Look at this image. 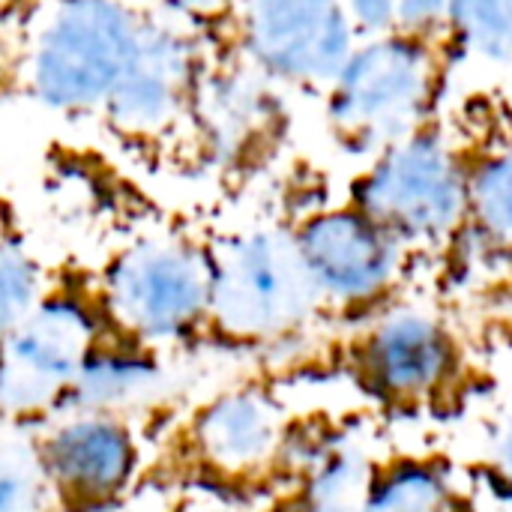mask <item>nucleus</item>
<instances>
[{"mask_svg": "<svg viewBox=\"0 0 512 512\" xmlns=\"http://www.w3.org/2000/svg\"><path fill=\"white\" fill-rule=\"evenodd\" d=\"M453 42L462 60L512 72V0H453Z\"/></svg>", "mask_w": 512, "mask_h": 512, "instance_id": "obj_15", "label": "nucleus"}, {"mask_svg": "<svg viewBox=\"0 0 512 512\" xmlns=\"http://www.w3.org/2000/svg\"><path fill=\"white\" fill-rule=\"evenodd\" d=\"M150 15L144 0H0L6 99L96 126Z\"/></svg>", "mask_w": 512, "mask_h": 512, "instance_id": "obj_1", "label": "nucleus"}, {"mask_svg": "<svg viewBox=\"0 0 512 512\" xmlns=\"http://www.w3.org/2000/svg\"><path fill=\"white\" fill-rule=\"evenodd\" d=\"M42 273L27 252L24 240L12 231V222L3 237L0 252V321L3 333L15 330L39 303H42Z\"/></svg>", "mask_w": 512, "mask_h": 512, "instance_id": "obj_17", "label": "nucleus"}, {"mask_svg": "<svg viewBox=\"0 0 512 512\" xmlns=\"http://www.w3.org/2000/svg\"><path fill=\"white\" fill-rule=\"evenodd\" d=\"M210 54V30L153 9L141 48L93 129L153 171H213L204 120Z\"/></svg>", "mask_w": 512, "mask_h": 512, "instance_id": "obj_2", "label": "nucleus"}, {"mask_svg": "<svg viewBox=\"0 0 512 512\" xmlns=\"http://www.w3.org/2000/svg\"><path fill=\"white\" fill-rule=\"evenodd\" d=\"M291 231L321 297L345 303L384 294L399 279L408 255L351 195L342 204L309 210Z\"/></svg>", "mask_w": 512, "mask_h": 512, "instance_id": "obj_9", "label": "nucleus"}, {"mask_svg": "<svg viewBox=\"0 0 512 512\" xmlns=\"http://www.w3.org/2000/svg\"><path fill=\"white\" fill-rule=\"evenodd\" d=\"M444 117L468 174L462 243L512 258V81L471 90Z\"/></svg>", "mask_w": 512, "mask_h": 512, "instance_id": "obj_8", "label": "nucleus"}, {"mask_svg": "<svg viewBox=\"0 0 512 512\" xmlns=\"http://www.w3.org/2000/svg\"><path fill=\"white\" fill-rule=\"evenodd\" d=\"M213 249L210 318L231 336L270 339L300 327L321 300L291 225H249Z\"/></svg>", "mask_w": 512, "mask_h": 512, "instance_id": "obj_6", "label": "nucleus"}, {"mask_svg": "<svg viewBox=\"0 0 512 512\" xmlns=\"http://www.w3.org/2000/svg\"><path fill=\"white\" fill-rule=\"evenodd\" d=\"M96 327L81 303L66 297L42 300L15 330L6 333L3 405L9 414H30L69 396L93 357Z\"/></svg>", "mask_w": 512, "mask_h": 512, "instance_id": "obj_11", "label": "nucleus"}, {"mask_svg": "<svg viewBox=\"0 0 512 512\" xmlns=\"http://www.w3.org/2000/svg\"><path fill=\"white\" fill-rule=\"evenodd\" d=\"M363 369L375 390L393 399H417L435 393L456 369L450 336L426 315L387 318L363 348Z\"/></svg>", "mask_w": 512, "mask_h": 512, "instance_id": "obj_13", "label": "nucleus"}, {"mask_svg": "<svg viewBox=\"0 0 512 512\" xmlns=\"http://www.w3.org/2000/svg\"><path fill=\"white\" fill-rule=\"evenodd\" d=\"M459 63L453 39L408 33L360 39L342 75L318 102L330 141L342 153L372 162L414 138L450 105L447 90Z\"/></svg>", "mask_w": 512, "mask_h": 512, "instance_id": "obj_3", "label": "nucleus"}, {"mask_svg": "<svg viewBox=\"0 0 512 512\" xmlns=\"http://www.w3.org/2000/svg\"><path fill=\"white\" fill-rule=\"evenodd\" d=\"M348 15L360 39H375L396 33L399 27V0H345Z\"/></svg>", "mask_w": 512, "mask_h": 512, "instance_id": "obj_21", "label": "nucleus"}, {"mask_svg": "<svg viewBox=\"0 0 512 512\" xmlns=\"http://www.w3.org/2000/svg\"><path fill=\"white\" fill-rule=\"evenodd\" d=\"M144 3L180 21H189L201 30H216L225 21L234 0H144Z\"/></svg>", "mask_w": 512, "mask_h": 512, "instance_id": "obj_22", "label": "nucleus"}, {"mask_svg": "<svg viewBox=\"0 0 512 512\" xmlns=\"http://www.w3.org/2000/svg\"><path fill=\"white\" fill-rule=\"evenodd\" d=\"M213 33L276 90L315 102L360 42L345 0H234Z\"/></svg>", "mask_w": 512, "mask_h": 512, "instance_id": "obj_5", "label": "nucleus"}, {"mask_svg": "<svg viewBox=\"0 0 512 512\" xmlns=\"http://www.w3.org/2000/svg\"><path fill=\"white\" fill-rule=\"evenodd\" d=\"M204 120L213 171L252 174L279 156L291 132L285 93L228 51L216 33L204 84Z\"/></svg>", "mask_w": 512, "mask_h": 512, "instance_id": "obj_10", "label": "nucleus"}, {"mask_svg": "<svg viewBox=\"0 0 512 512\" xmlns=\"http://www.w3.org/2000/svg\"><path fill=\"white\" fill-rule=\"evenodd\" d=\"M498 459H501V468H504V474L510 477L512 483V423L498 441Z\"/></svg>", "mask_w": 512, "mask_h": 512, "instance_id": "obj_24", "label": "nucleus"}, {"mask_svg": "<svg viewBox=\"0 0 512 512\" xmlns=\"http://www.w3.org/2000/svg\"><path fill=\"white\" fill-rule=\"evenodd\" d=\"M306 512H375L372 507H360L354 501H315V507Z\"/></svg>", "mask_w": 512, "mask_h": 512, "instance_id": "obj_23", "label": "nucleus"}, {"mask_svg": "<svg viewBox=\"0 0 512 512\" xmlns=\"http://www.w3.org/2000/svg\"><path fill=\"white\" fill-rule=\"evenodd\" d=\"M177 512H231L228 507H222V504H216V501H189V504H183Z\"/></svg>", "mask_w": 512, "mask_h": 512, "instance_id": "obj_25", "label": "nucleus"}, {"mask_svg": "<svg viewBox=\"0 0 512 512\" xmlns=\"http://www.w3.org/2000/svg\"><path fill=\"white\" fill-rule=\"evenodd\" d=\"M348 195L405 252L462 243L468 228V174L447 117L441 114L414 138L366 162Z\"/></svg>", "mask_w": 512, "mask_h": 512, "instance_id": "obj_4", "label": "nucleus"}, {"mask_svg": "<svg viewBox=\"0 0 512 512\" xmlns=\"http://www.w3.org/2000/svg\"><path fill=\"white\" fill-rule=\"evenodd\" d=\"M213 249L180 231H153L126 243L105 267L111 318L141 339H174L213 309Z\"/></svg>", "mask_w": 512, "mask_h": 512, "instance_id": "obj_7", "label": "nucleus"}, {"mask_svg": "<svg viewBox=\"0 0 512 512\" xmlns=\"http://www.w3.org/2000/svg\"><path fill=\"white\" fill-rule=\"evenodd\" d=\"M51 486L39 447H6L0 477V512H39Z\"/></svg>", "mask_w": 512, "mask_h": 512, "instance_id": "obj_18", "label": "nucleus"}, {"mask_svg": "<svg viewBox=\"0 0 512 512\" xmlns=\"http://www.w3.org/2000/svg\"><path fill=\"white\" fill-rule=\"evenodd\" d=\"M369 507L375 512H438L444 507V483L420 465H405L372 492Z\"/></svg>", "mask_w": 512, "mask_h": 512, "instance_id": "obj_19", "label": "nucleus"}, {"mask_svg": "<svg viewBox=\"0 0 512 512\" xmlns=\"http://www.w3.org/2000/svg\"><path fill=\"white\" fill-rule=\"evenodd\" d=\"M396 33L453 39V0H399Z\"/></svg>", "mask_w": 512, "mask_h": 512, "instance_id": "obj_20", "label": "nucleus"}, {"mask_svg": "<svg viewBox=\"0 0 512 512\" xmlns=\"http://www.w3.org/2000/svg\"><path fill=\"white\" fill-rule=\"evenodd\" d=\"M51 489L75 504L117 495L135 465L129 432L108 414H78L57 426L39 447Z\"/></svg>", "mask_w": 512, "mask_h": 512, "instance_id": "obj_12", "label": "nucleus"}, {"mask_svg": "<svg viewBox=\"0 0 512 512\" xmlns=\"http://www.w3.org/2000/svg\"><path fill=\"white\" fill-rule=\"evenodd\" d=\"M153 366L132 357H90L81 378L69 390V399L87 414H102L105 408L126 405L153 387Z\"/></svg>", "mask_w": 512, "mask_h": 512, "instance_id": "obj_16", "label": "nucleus"}, {"mask_svg": "<svg viewBox=\"0 0 512 512\" xmlns=\"http://www.w3.org/2000/svg\"><path fill=\"white\" fill-rule=\"evenodd\" d=\"M195 441L213 468L246 474L276 456L282 420L270 399L258 393H228L198 417Z\"/></svg>", "mask_w": 512, "mask_h": 512, "instance_id": "obj_14", "label": "nucleus"}]
</instances>
